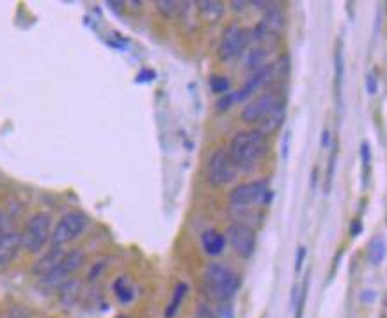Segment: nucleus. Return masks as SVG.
<instances>
[{"label": "nucleus", "instance_id": "f257e3e1", "mask_svg": "<svg viewBox=\"0 0 387 318\" xmlns=\"http://www.w3.org/2000/svg\"><path fill=\"white\" fill-rule=\"evenodd\" d=\"M268 151L267 135L261 134L260 130H243L233 137L229 144V157L236 169L249 171L258 165V162L263 160Z\"/></svg>", "mask_w": 387, "mask_h": 318}, {"label": "nucleus", "instance_id": "f03ea898", "mask_svg": "<svg viewBox=\"0 0 387 318\" xmlns=\"http://www.w3.org/2000/svg\"><path fill=\"white\" fill-rule=\"evenodd\" d=\"M205 288L215 300H229L240 288V277L222 263H210L205 270Z\"/></svg>", "mask_w": 387, "mask_h": 318}, {"label": "nucleus", "instance_id": "7ed1b4c3", "mask_svg": "<svg viewBox=\"0 0 387 318\" xmlns=\"http://www.w3.org/2000/svg\"><path fill=\"white\" fill-rule=\"evenodd\" d=\"M50 238H52V215L46 212H37L23 228L22 247L30 255H37L45 249Z\"/></svg>", "mask_w": 387, "mask_h": 318}, {"label": "nucleus", "instance_id": "20e7f679", "mask_svg": "<svg viewBox=\"0 0 387 318\" xmlns=\"http://www.w3.org/2000/svg\"><path fill=\"white\" fill-rule=\"evenodd\" d=\"M270 199H272V191L268 189L267 180L242 184L229 192V203L233 205V208L239 210L250 208L256 203L267 205V203H270Z\"/></svg>", "mask_w": 387, "mask_h": 318}, {"label": "nucleus", "instance_id": "39448f33", "mask_svg": "<svg viewBox=\"0 0 387 318\" xmlns=\"http://www.w3.org/2000/svg\"><path fill=\"white\" fill-rule=\"evenodd\" d=\"M236 172H239V169L233 164V160H231L227 151H213L212 157H210L208 160V169H206V176H208L210 185H213V187H222V185L235 180Z\"/></svg>", "mask_w": 387, "mask_h": 318}, {"label": "nucleus", "instance_id": "423d86ee", "mask_svg": "<svg viewBox=\"0 0 387 318\" xmlns=\"http://www.w3.org/2000/svg\"><path fill=\"white\" fill-rule=\"evenodd\" d=\"M87 226V217L82 212H70L63 215L52 231V243L56 247L70 243L71 240L79 238Z\"/></svg>", "mask_w": 387, "mask_h": 318}, {"label": "nucleus", "instance_id": "0eeeda50", "mask_svg": "<svg viewBox=\"0 0 387 318\" xmlns=\"http://www.w3.org/2000/svg\"><path fill=\"white\" fill-rule=\"evenodd\" d=\"M84 260H86V256L80 249H73V251L66 253L64 258L61 260L59 267L42 277V283L49 288H61L70 279V276H73L84 265Z\"/></svg>", "mask_w": 387, "mask_h": 318}, {"label": "nucleus", "instance_id": "6e6552de", "mask_svg": "<svg viewBox=\"0 0 387 318\" xmlns=\"http://www.w3.org/2000/svg\"><path fill=\"white\" fill-rule=\"evenodd\" d=\"M226 240L242 258H250L256 249V231L246 222H235L226 229Z\"/></svg>", "mask_w": 387, "mask_h": 318}, {"label": "nucleus", "instance_id": "1a4fd4ad", "mask_svg": "<svg viewBox=\"0 0 387 318\" xmlns=\"http://www.w3.org/2000/svg\"><path fill=\"white\" fill-rule=\"evenodd\" d=\"M283 103V98L277 93H263L261 96H258L256 100H253L250 103H247L242 110V121L246 123L254 125L261 123L267 116L274 113L276 109H279Z\"/></svg>", "mask_w": 387, "mask_h": 318}, {"label": "nucleus", "instance_id": "9d476101", "mask_svg": "<svg viewBox=\"0 0 387 318\" xmlns=\"http://www.w3.org/2000/svg\"><path fill=\"white\" fill-rule=\"evenodd\" d=\"M250 42V32L249 30L242 29L239 25H229L222 34V39H220L219 46V57L222 61H231L239 57L240 53H243V50L247 49Z\"/></svg>", "mask_w": 387, "mask_h": 318}, {"label": "nucleus", "instance_id": "9b49d317", "mask_svg": "<svg viewBox=\"0 0 387 318\" xmlns=\"http://www.w3.org/2000/svg\"><path fill=\"white\" fill-rule=\"evenodd\" d=\"M274 73H276V66H272V64H265L263 68L256 70V72L253 73V77H250V79L243 84L242 89L236 91L235 101H243L246 98L253 96L256 91H260L261 87H265L267 84L272 82Z\"/></svg>", "mask_w": 387, "mask_h": 318}, {"label": "nucleus", "instance_id": "f8f14e48", "mask_svg": "<svg viewBox=\"0 0 387 318\" xmlns=\"http://www.w3.org/2000/svg\"><path fill=\"white\" fill-rule=\"evenodd\" d=\"M22 246V235L0 226V265H8Z\"/></svg>", "mask_w": 387, "mask_h": 318}, {"label": "nucleus", "instance_id": "ddd939ff", "mask_svg": "<svg viewBox=\"0 0 387 318\" xmlns=\"http://www.w3.org/2000/svg\"><path fill=\"white\" fill-rule=\"evenodd\" d=\"M63 258H64L63 249H61V247L53 246L52 249H50L46 255H43L42 260H39L36 265H34V272H36L39 277L46 276V274H50L52 270H56L57 267H59L61 260H63Z\"/></svg>", "mask_w": 387, "mask_h": 318}, {"label": "nucleus", "instance_id": "4468645a", "mask_svg": "<svg viewBox=\"0 0 387 318\" xmlns=\"http://www.w3.org/2000/svg\"><path fill=\"white\" fill-rule=\"evenodd\" d=\"M201 246L206 255L217 256L224 251L226 247V236L219 233L217 229H206L201 235Z\"/></svg>", "mask_w": 387, "mask_h": 318}, {"label": "nucleus", "instance_id": "2eb2a0df", "mask_svg": "<svg viewBox=\"0 0 387 318\" xmlns=\"http://www.w3.org/2000/svg\"><path fill=\"white\" fill-rule=\"evenodd\" d=\"M82 295V285L77 279H68L59 288V300L64 307H73Z\"/></svg>", "mask_w": 387, "mask_h": 318}, {"label": "nucleus", "instance_id": "dca6fc26", "mask_svg": "<svg viewBox=\"0 0 387 318\" xmlns=\"http://www.w3.org/2000/svg\"><path fill=\"white\" fill-rule=\"evenodd\" d=\"M283 120H284V105H281L279 109H276L272 114H270V116H267L263 121H261V123H258L260 125V127H258V130L268 137V135L274 134V132H276L277 128L283 125Z\"/></svg>", "mask_w": 387, "mask_h": 318}, {"label": "nucleus", "instance_id": "f3484780", "mask_svg": "<svg viewBox=\"0 0 387 318\" xmlns=\"http://www.w3.org/2000/svg\"><path fill=\"white\" fill-rule=\"evenodd\" d=\"M198 8L203 18L208 20V22H217L224 15L222 2H217V0H199Z\"/></svg>", "mask_w": 387, "mask_h": 318}, {"label": "nucleus", "instance_id": "a211bd4d", "mask_svg": "<svg viewBox=\"0 0 387 318\" xmlns=\"http://www.w3.org/2000/svg\"><path fill=\"white\" fill-rule=\"evenodd\" d=\"M386 253H387L386 240H383L382 236H375V238L369 242V247H368L369 263H373V265H380V263L383 262V258H386Z\"/></svg>", "mask_w": 387, "mask_h": 318}, {"label": "nucleus", "instance_id": "6ab92c4d", "mask_svg": "<svg viewBox=\"0 0 387 318\" xmlns=\"http://www.w3.org/2000/svg\"><path fill=\"white\" fill-rule=\"evenodd\" d=\"M186 292H189V286H186L185 283H178V285H176L171 303H169L167 310H165V318H175L176 317L179 306L183 304V299H185Z\"/></svg>", "mask_w": 387, "mask_h": 318}, {"label": "nucleus", "instance_id": "aec40b11", "mask_svg": "<svg viewBox=\"0 0 387 318\" xmlns=\"http://www.w3.org/2000/svg\"><path fill=\"white\" fill-rule=\"evenodd\" d=\"M114 293L123 304L130 303L134 299V286L130 285L127 276H121L114 281Z\"/></svg>", "mask_w": 387, "mask_h": 318}, {"label": "nucleus", "instance_id": "412c9836", "mask_svg": "<svg viewBox=\"0 0 387 318\" xmlns=\"http://www.w3.org/2000/svg\"><path fill=\"white\" fill-rule=\"evenodd\" d=\"M155 6H157V11L160 13L164 18H176V16L179 15V11H182V8H179V2H175V0H157L155 2Z\"/></svg>", "mask_w": 387, "mask_h": 318}, {"label": "nucleus", "instance_id": "4be33fe9", "mask_svg": "<svg viewBox=\"0 0 387 318\" xmlns=\"http://www.w3.org/2000/svg\"><path fill=\"white\" fill-rule=\"evenodd\" d=\"M265 57H267V52H265L263 49H250L249 53H247V68H250V70H260V68L265 66Z\"/></svg>", "mask_w": 387, "mask_h": 318}, {"label": "nucleus", "instance_id": "5701e85b", "mask_svg": "<svg viewBox=\"0 0 387 318\" xmlns=\"http://www.w3.org/2000/svg\"><path fill=\"white\" fill-rule=\"evenodd\" d=\"M210 87L217 94H227V91H229V80L226 77H212L210 79Z\"/></svg>", "mask_w": 387, "mask_h": 318}, {"label": "nucleus", "instance_id": "b1692460", "mask_svg": "<svg viewBox=\"0 0 387 318\" xmlns=\"http://www.w3.org/2000/svg\"><path fill=\"white\" fill-rule=\"evenodd\" d=\"M336 86H338L339 91V84H341V77H343V56H341V43L338 45V50H336Z\"/></svg>", "mask_w": 387, "mask_h": 318}, {"label": "nucleus", "instance_id": "393cba45", "mask_svg": "<svg viewBox=\"0 0 387 318\" xmlns=\"http://www.w3.org/2000/svg\"><path fill=\"white\" fill-rule=\"evenodd\" d=\"M194 318H219V317L213 313L212 307L206 306V304H201V306L196 310V314H194Z\"/></svg>", "mask_w": 387, "mask_h": 318}, {"label": "nucleus", "instance_id": "a878e982", "mask_svg": "<svg viewBox=\"0 0 387 318\" xmlns=\"http://www.w3.org/2000/svg\"><path fill=\"white\" fill-rule=\"evenodd\" d=\"M233 101H235V94L227 93V94H224L219 101H217V107H219V110H227Z\"/></svg>", "mask_w": 387, "mask_h": 318}, {"label": "nucleus", "instance_id": "bb28decb", "mask_svg": "<svg viewBox=\"0 0 387 318\" xmlns=\"http://www.w3.org/2000/svg\"><path fill=\"white\" fill-rule=\"evenodd\" d=\"M361 158H362V164H364V169H366V171H368L369 160H372V155H369L368 143H362V146H361Z\"/></svg>", "mask_w": 387, "mask_h": 318}, {"label": "nucleus", "instance_id": "cd10ccee", "mask_svg": "<svg viewBox=\"0 0 387 318\" xmlns=\"http://www.w3.org/2000/svg\"><path fill=\"white\" fill-rule=\"evenodd\" d=\"M304 258H305V247L300 246L297 249V258H295V270H297V272H300L302 262H304Z\"/></svg>", "mask_w": 387, "mask_h": 318}, {"label": "nucleus", "instance_id": "c85d7f7f", "mask_svg": "<svg viewBox=\"0 0 387 318\" xmlns=\"http://www.w3.org/2000/svg\"><path fill=\"white\" fill-rule=\"evenodd\" d=\"M366 89H368L369 94H375L376 89H379V86H376V79L373 73H369V75L366 77Z\"/></svg>", "mask_w": 387, "mask_h": 318}, {"label": "nucleus", "instance_id": "c756f323", "mask_svg": "<svg viewBox=\"0 0 387 318\" xmlns=\"http://www.w3.org/2000/svg\"><path fill=\"white\" fill-rule=\"evenodd\" d=\"M246 6H247L246 0H240V2H239V0H233V2H231V8L235 9L236 13L243 11V9H246Z\"/></svg>", "mask_w": 387, "mask_h": 318}, {"label": "nucleus", "instance_id": "7c9ffc66", "mask_svg": "<svg viewBox=\"0 0 387 318\" xmlns=\"http://www.w3.org/2000/svg\"><path fill=\"white\" fill-rule=\"evenodd\" d=\"M103 267H105V263H100V267L94 265L93 270H91V272H89V281L96 279V277L100 276V272H101V269H103Z\"/></svg>", "mask_w": 387, "mask_h": 318}, {"label": "nucleus", "instance_id": "2f4dec72", "mask_svg": "<svg viewBox=\"0 0 387 318\" xmlns=\"http://www.w3.org/2000/svg\"><path fill=\"white\" fill-rule=\"evenodd\" d=\"M9 318H29L25 314V311H22L20 307H15V310L9 311Z\"/></svg>", "mask_w": 387, "mask_h": 318}, {"label": "nucleus", "instance_id": "473e14b6", "mask_svg": "<svg viewBox=\"0 0 387 318\" xmlns=\"http://www.w3.org/2000/svg\"><path fill=\"white\" fill-rule=\"evenodd\" d=\"M361 229H362V224H361V221H354L352 222V228H350V235L352 236H357L359 233H361Z\"/></svg>", "mask_w": 387, "mask_h": 318}, {"label": "nucleus", "instance_id": "72a5a7b5", "mask_svg": "<svg viewBox=\"0 0 387 318\" xmlns=\"http://www.w3.org/2000/svg\"><path fill=\"white\" fill-rule=\"evenodd\" d=\"M120 318H128V317H120Z\"/></svg>", "mask_w": 387, "mask_h": 318}]
</instances>
